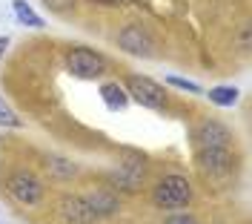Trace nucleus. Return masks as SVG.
<instances>
[{
	"mask_svg": "<svg viewBox=\"0 0 252 224\" xmlns=\"http://www.w3.org/2000/svg\"><path fill=\"white\" fill-rule=\"evenodd\" d=\"M6 195L15 201L17 207H26V210H34L46 201V181L32 173V170H23L17 167L6 176Z\"/></svg>",
	"mask_w": 252,
	"mask_h": 224,
	"instance_id": "obj_1",
	"label": "nucleus"
},
{
	"mask_svg": "<svg viewBox=\"0 0 252 224\" xmlns=\"http://www.w3.org/2000/svg\"><path fill=\"white\" fill-rule=\"evenodd\" d=\"M192 195H195V190H192L189 178L169 173L152 187V204L158 210H184L192 204Z\"/></svg>",
	"mask_w": 252,
	"mask_h": 224,
	"instance_id": "obj_2",
	"label": "nucleus"
},
{
	"mask_svg": "<svg viewBox=\"0 0 252 224\" xmlns=\"http://www.w3.org/2000/svg\"><path fill=\"white\" fill-rule=\"evenodd\" d=\"M195 167L206 181H226L235 173V155L229 147H198Z\"/></svg>",
	"mask_w": 252,
	"mask_h": 224,
	"instance_id": "obj_3",
	"label": "nucleus"
},
{
	"mask_svg": "<svg viewBox=\"0 0 252 224\" xmlns=\"http://www.w3.org/2000/svg\"><path fill=\"white\" fill-rule=\"evenodd\" d=\"M124 89L135 104H141L146 110H155V112L166 110V92H163V86L155 83L152 78H146V75H129Z\"/></svg>",
	"mask_w": 252,
	"mask_h": 224,
	"instance_id": "obj_4",
	"label": "nucleus"
},
{
	"mask_svg": "<svg viewBox=\"0 0 252 224\" xmlns=\"http://www.w3.org/2000/svg\"><path fill=\"white\" fill-rule=\"evenodd\" d=\"M66 66H69V72L78 75V78H100V75L106 72L103 55H97V52H92V49H86V46L69 49Z\"/></svg>",
	"mask_w": 252,
	"mask_h": 224,
	"instance_id": "obj_5",
	"label": "nucleus"
},
{
	"mask_svg": "<svg viewBox=\"0 0 252 224\" xmlns=\"http://www.w3.org/2000/svg\"><path fill=\"white\" fill-rule=\"evenodd\" d=\"M143 176H146V167H143V161L138 155H132L129 161H121L115 170L109 173V181L112 187H118V190H126V192H138L143 184Z\"/></svg>",
	"mask_w": 252,
	"mask_h": 224,
	"instance_id": "obj_6",
	"label": "nucleus"
},
{
	"mask_svg": "<svg viewBox=\"0 0 252 224\" xmlns=\"http://www.w3.org/2000/svg\"><path fill=\"white\" fill-rule=\"evenodd\" d=\"M58 216H61L63 224H97L100 222V219L94 216V210L86 204V198H83V195H72V192L61 195V201H58Z\"/></svg>",
	"mask_w": 252,
	"mask_h": 224,
	"instance_id": "obj_7",
	"label": "nucleus"
},
{
	"mask_svg": "<svg viewBox=\"0 0 252 224\" xmlns=\"http://www.w3.org/2000/svg\"><path fill=\"white\" fill-rule=\"evenodd\" d=\"M83 198L94 210L97 219H109V216H115L121 210V198H118V192H115L112 184H94V187H89L83 192Z\"/></svg>",
	"mask_w": 252,
	"mask_h": 224,
	"instance_id": "obj_8",
	"label": "nucleus"
},
{
	"mask_svg": "<svg viewBox=\"0 0 252 224\" xmlns=\"http://www.w3.org/2000/svg\"><path fill=\"white\" fill-rule=\"evenodd\" d=\"M118 46L124 49V52H129V55L149 58L152 49H155V40H152V35L146 32L143 26L132 23V26H124V29L118 32Z\"/></svg>",
	"mask_w": 252,
	"mask_h": 224,
	"instance_id": "obj_9",
	"label": "nucleus"
},
{
	"mask_svg": "<svg viewBox=\"0 0 252 224\" xmlns=\"http://www.w3.org/2000/svg\"><path fill=\"white\" fill-rule=\"evenodd\" d=\"M195 147H232V132L215 118H204L195 127Z\"/></svg>",
	"mask_w": 252,
	"mask_h": 224,
	"instance_id": "obj_10",
	"label": "nucleus"
},
{
	"mask_svg": "<svg viewBox=\"0 0 252 224\" xmlns=\"http://www.w3.org/2000/svg\"><path fill=\"white\" fill-rule=\"evenodd\" d=\"M43 170H46V176L55 178V181H72V178L78 176V167L69 158H63V155H46V158H43Z\"/></svg>",
	"mask_w": 252,
	"mask_h": 224,
	"instance_id": "obj_11",
	"label": "nucleus"
},
{
	"mask_svg": "<svg viewBox=\"0 0 252 224\" xmlns=\"http://www.w3.org/2000/svg\"><path fill=\"white\" fill-rule=\"evenodd\" d=\"M97 95H100V101L106 104V110H112V112L126 110V104H129V95H126V89L121 86V83H115V80H109V83H100Z\"/></svg>",
	"mask_w": 252,
	"mask_h": 224,
	"instance_id": "obj_12",
	"label": "nucleus"
},
{
	"mask_svg": "<svg viewBox=\"0 0 252 224\" xmlns=\"http://www.w3.org/2000/svg\"><path fill=\"white\" fill-rule=\"evenodd\" d=\"M12 9H15V17L23 26H29V29H43V17L37 15L26 0H12Z\"/></svg>",
	"mask_w": 252,
	"mask_h": 224,
	"instance_id": "obj_13",
	"label": "nucleus"
},
{
	"mask_svg": "<svg viewBox=\"0 0 252 224\" xmlns=\"http://www.w3.org/2000/svg\"><path fill=\"white\" fill-rule=\"evenodd\" d=\"M206 98H209V104H215V107H235L241 92H238L235 86H212V89L206 92Z\"/></svg>",
	"mask_w": 252,
	"mask_h": 224,
	"instance_id": "obj_14",
	"label": "nucleus"
},
{
	"mask_svg": "<svg viewBox=\"0 0 252 224\" xmlns=\"http://www.w3.org/2000/svg\"><path fill=\"white\" fill-rule=\"evenodd\" d=\"M0 127H12V129L23 127V121H20V118H17V112L3 101V95H0Z\"/></svg>",
	"mask_w": 252,
	"mask_h": 224,
	"instance_id": "obj_15",
	"label": "nucleus"
},
{
	"mask_svg": "<svg viewBox=\"0 0 252 224\" xmlns=\"http://www.w3.org/2000/svg\"><path fill=\"white\" fill-rule=\"evenodd\" d=\"M169 83H172L175 89H181V92H192V95H201V86L195 83V80H187V78H178V75H169Z\"/></svg>",
	"mask_w": 252,
	"mask_h": 224,
	"instance_id": "obj_16",
	"label": "nucleus"
},
{
	"mask_svg": "<svg viewBox=\"0 0 252 224\" xmlns=\"http://www.w3.org/2000/svg\"><path fill=\"white\" fill-rule=\"evenodd\" d=\"M43 3H46L52 12H69V9H72L78 0H43Z\"/></svg>",
	"mask_w": 252,
	"mask_h": 224,
	"instance_id": "obj_17",
	"label": "nucleus"
},
{
	"mask_svg": "<svg viewBox=\"0 0 252 224\" xmlns=\"http://www.w3.org/2000/svg\"><path fill=\"white\" fill-rule=\"evenodd\" d=\"M163 224H198V219H195L192 213H175V216H169Z\"/></svg>",
	"mask_w": 252,
	"mask_h": 224,
	"instance_id": "obj_18",
	"label": "nucleus"
},
{
	"mask_svg": "<svg viewBox=\"0 0 252 224\" xmlns=\"http://www.w3.org/2000/svg\"><path fill=\"white\" fill-rule=\"evenodd\" d=\"M238 43H241V52H250V29H247V26L241 29V37H238Z\"/></svg>",
	"mask_w": 252,
	"mask_h": 224,
	"instance_id": "obj_19",
	"label": "nucleus"
},
{
	"mask_svg": "<svg viewBox=\"0 0 252 224\" xmlns=\"http://www.w3.org/2000/svg\"><path fill=\"white\" fill-rule=\"evenodd\" d=\"M6 46H9V37H0V58H3V52H6Z\"/></svg>",
	"mask_w": 252,
	"mask_h": 224,
	"instance_id": "obj_20",
	"label": "nucleus"
}]
</instances>
